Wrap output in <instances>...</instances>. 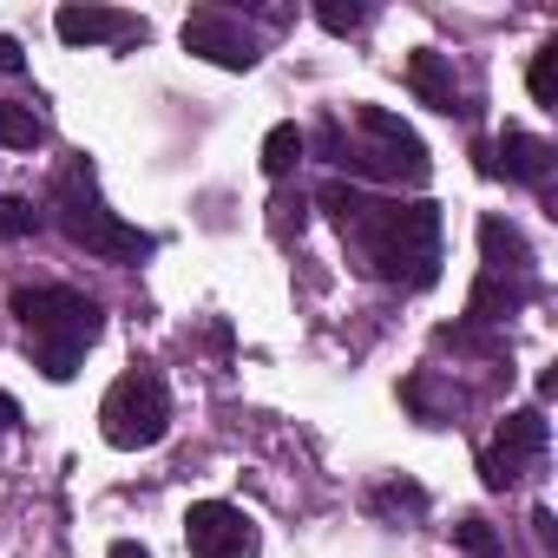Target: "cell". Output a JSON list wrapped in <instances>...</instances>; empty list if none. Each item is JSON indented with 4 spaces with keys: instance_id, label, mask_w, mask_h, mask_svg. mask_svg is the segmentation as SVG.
<instances>
[{
    "instance_id": "obj_1",
    "label": "cell",
    "mask_w": 558,
    "mask_h": 558,
    "mask_svg": "<svg viewBox=\"0 0 558 558\" xmlns=\"http://www.w3.org/2000/svg\"><path fill=\"white\" fill-rule=\"evenodd\" d=\"M355 230L381 283L427 290L440 276V204H362Z\"/></svg>"
},
{
    "instance_id": "obj_2",
    "label": "cell",
    "mask_w": 558,
    "mask_h": 558,
    "mask_svg": "<svg viewBox=\"0 0 558 558\" xmlns=\"http://www.w3.org/2000/svg\"><path fill=\"white\" fill-rule=\"evenodd\" d=\"M14 316L34 336V368L47 381H73L80 375V355L106 329V310L93 296H80V290H60V283L53 290H21L14 296Z\"/></svg>"
},
{
    "instance_id": "obj_3",
    "label": "cell",
    "mask_w": 558,
    "mask_h": 558,
    "mask_svg": "<svg viewBox=\"0 0 558 558\" xmlns=\"http://www.w3.org/2000/svg\"><path fill=\"white\" fill-rule=\"evenodd\" d=\"M355 125H362L375 145H349L336 119H323V125H316V145H323V158H329V165H349V171H362V178L427 184L434 158H427V145H421V138H414V132H408L388 106H355Z\"/></svg>"
},
{
    "instance_id": "obj_4",
    "label": "cell",
    "mask_w": 558,
    "mask_h": 558,
    "mask_svg": "<svg viewBox=\"0 0 558 558\" xmlns=\"http://www.w3.org/2000/svg\"><path fill=\"white\" fill-rule=\"evenodd\" d=\"M53 223L80 243V250H93V256H106V263H138V256H151V236L145 230H132L119 210H106V197H99V184H93V165H66L60 178H53Z\"/></svg>"
},
{
    "instance_id": "obj_5",
    "label": "cell",
    "mask_w": 558,
    "mask_h": 558,
    "mask_svg": "<svg viewBox=\"0 0 558 558\" xmlns=\"http://www.w3.org/2000/svg\"><path fill=\"white\" fill-rule=\"evenodd\" d=\"M99 434H106L119 453L158 447V440L171 434V388H165V375H151V368L119 375V381L106 388V401H99Z\"/></svg>"
},
{
    "instance_id": "obj_6",
    "label": "cell",
    "mask_w": 558,
    "mask_h": 558,
    "mask_svg": "<svg viewBox=\"0 0 558 558\" xmlns=\"http://www.w3.org/2000/svg\"><path fill=\"white\" fill-rule=\"evenodd\" d=\"M184 545L191 558H256V525L230 499H197L184 512Z\"/></svg>"
},
{
    "instance_id": "obj_7",
    "label": "cell",
    "mask_w": 558,
    "mask_h": 558,
    "mask_svg": "<svg viewBox=\"0 0 558 558\" xmlns=\"http://www.w3.org/2000/svg\"><path fill=\"white\" fill-rule=\"evenodd\" d=\"M184 53H197V60H210V66H223V73H250V66L263 60L256 34H250L236 14H217V8L184 14Z\"/></svg>"
},
{
    "instance_id": "obj_8",
    "label": "cell",
    "mask_w": 558,
    "mask_h": 558,
    "mask_svg": "<svg viewBox=\"0 0 558 558\" xmlns=\"http://www.w3.org/2000/svg\"><path fill=\"white\" fill-rule=\"evenodd\" d=\"M545 453V414L538 408H512L506 421H499V434H493V447L480 453V473H486V486H512L532 460Z\"/></svg>"
},
{
    "instance_id": "obj_9",
    "label": "cell",
    "mask_w": 558,
    "mask_h": 558,
    "mask_svg": "<svg viewBox=\"0 0 558 558\" xmlns=\"http://www.w3.org/2000/svg\"><path fill=\"white\" fill-rule=\"evenodd\" d=\"M53 34L66 47H119V40H145V21L119 14V8H60Z\"/></svg>"
},
{
    "instance_id": "obj_10",
    "label": "cell",
    "mask_w": 558,
    "mask_h": 558,
    "mask_svg": "<svg viewBox=\"0 0 558 558\" xmlns=\"http://www.w3.org/2000/svg\"><path fill=\"white\" fill-rule=\"evenodd\" d=\"M480 250H486L480 276H499V283H525L532 290V250H525V236L506 217H480Z\"/></svg>"
},
{
    "instance_id": "obj_11",
    "label": "cell",
    "mask_w": 558,
    "mask_h": 558,
    "mask_svg": "<svg viewBox=\"0 0 558 558\" xmlns=\"http://www.w3.org/2000/svg\"><path fill=\"white\" fill-rule=\"evenodd\" d=\"M408 86H414L421 106H434V112H460V80H453V60H447V53L414 47V53H408Z\"/></svg>"
},
{
    "instance_id": "obj_12",
    "label": "cell",
    "mask_w": 558,
    "mask_h": 558,
    "mask_svg": "<svg viewBox=\"0 0 558 558\" xmlns=\"http://www.w3.org/2000/svg\"><path fill=\"white\" fill-rule=\"evenodd\" d=\"M493 171H506V178H519V184H545V178H551V145L532 138V132H506Z\"/></svg>"
},
{
    "instance_id": "obj_13",
    "label": "cell",
    "mask_w": 558,
    "mask_h": 558,
    "mask_svg": "<svg viewBox=\"0 0 558 558\" xmlns=\"http://www.w3.org/2000/svg\"><path fill=\"white\" fill-rule=\"evenodd\" d=\"M0 145H8V151H34V145H47L40 112H34V106H14V99H0Z\"/></svg>"
},
{
    "instance_id": "obj_14",
    "label": "cell",
    "mask_w": 558,
    "mask_h": 558,
    "mask_svg": "<svg viewBox=\"0 0 558 558\" xmlns=\"http://www.w3.org/2000/svg\"><path fill=\"white\" fill-rule=\"evenodd\" d=\"M303 151H310V138H303L296 125H269V138H263V171H269V178H290V171L303 165Z\"/></svg>"
},
{
    "instance_id": "obj_15",
    "label": "cell",
    "mask_w": 558,
    "mask_h": 558,
    "mask_svg": "<svg viewBox=\"0 0 558 558\" xmlns=\"http://www.w3.org/2000/svg\"><path fill=\"white\" fill-rule=\"evenodd\" d=\"M401 401H408L421 421H447V414H453V395H440L434 375H408V381H401Z\"/></svg>"
},
{
    "instance_id": "obj_16",
    "label": "cell",
    "mask_w": 558,
    "mask_h": 558,
    "mask_svg": "<svg viewBox=\"0 0 558 558\" xmlns=\"http://www.w3.org/2000/svg\"><path fill=\"white\" fill-rule=\"evenodd\" d=\"M525 86H532V99H538L545 112H558V40L532 53V73H525Z\"/></svg>"
},
{
    "instance_id": "obj_17",
    "label": "cell",
    "mask_w": 558,
    "mask_h": 558,
    "mask_svg": "<svg viewBox=\"0 0 558 558\" xmlns=\"http://www.w3.org/2000/svg\"><path fill=\"white\" fill-rule=\"evenodd\" d=\"M362 204H368V197H362V184H349V178H329V184H323V210H329L342 230H355Z\"/></svg>"
},
{
    "instance_id": "obj_18",
    "label": "cell",
    "mask_w": 558,
    "mask_h": 558,
    "mask_svg": "<svg viewBox=\"0 0 558 558\" xmlns=\"http://www.w3.org/2000/svg\"><path fill=\"white\" fill-rule=\"evenodd\" d=\"M453 545L460 551H473V558H506V545H499V532L480 519V512H466L460 525H453Z\"/></svg>"
},
{
    "instance_id": "obj_19",
    "label": "cell",
    "mask_w": 558,
    "mask_h": 558,
    "mask_svg": "<svg viewBox=\"0 0 558 558\" xmlns=\"http://www.w3.org/2000/svg\"><path fill=\"white\" fill-rule=\"evenodd\" d=\"M368 506H375V512H427V493H421L414 480H388V486L368 493Z\"/></svg>"
},
{
    "instance_id": "obj_20",
    "label": "cell",
    "mask_w": 558,
    "mask_h": 558,
    "mask_svg": "<svg viewBox=\"0 0 558 558\" xmlns=\"http://www.w3.org/2000/svg\"><path fill=\"white\" fill-rule=\"evenodd\" d=\"M34 230H40V210L27 197H0V243H21Z\"/></svg>"
},
{
    "instance_id": "obj_21",
    "label": "cell",
    "mask_w": 558,
    "mask_h": 558,
    "mask_svg": "<svg viewBox=\"0 0 558 558\" xmlns=\"http://www.w3.org/2000/svg\"><path fill=\"white\" fill-rule=\"evenodd\" d=\"M316 21H323L329 34H355V27L368 21V8H342V0H316Z\"/></svg>"
},
{
    "instance_id": "obj_22",
    "label": "cell",
    "mask_w": 558,
    "mask_h": 558,
    "mask_svg": "<svg viewBox=\"0 0 558 558\" xmlns=\"http://www.w3.org/2000/svg\"><path fill=\"white\" fill-rule=\"evenodd\" d=\"M21 66H27L21 40H14V34H0V73H21Z\"/></svg>"
},
{
    "instance_id": "obj_23",
    "label": "cell",
    "mask_w": 558,
    "mask_h": 558,
    "mask_svg": "<svg viewBox=\"0 0 558 558\" xmlns=\"http://www.w3.org/2000/svg\"><path fill=\"white\" fill-rule=\"evenodd\" d=\"M14 421H21V408H14V395L0 388V434H14Z\"/></svg>"
},
{
    "instance_id": "obj_24",
    "label": "cell",
    "mask_w": 558,
    "mask_h": 558,
    "mask_svg": "<svg viewBox=\"0 0 558 558\" xmlns=\"http://www.w3.org/2000/svg\"><path fill=\"white\" fill-rule=\"evenodd\" d=\"M106 558H151V551H145L138 538H112V551H106Z\"/></svg>"
}]
</instances>
